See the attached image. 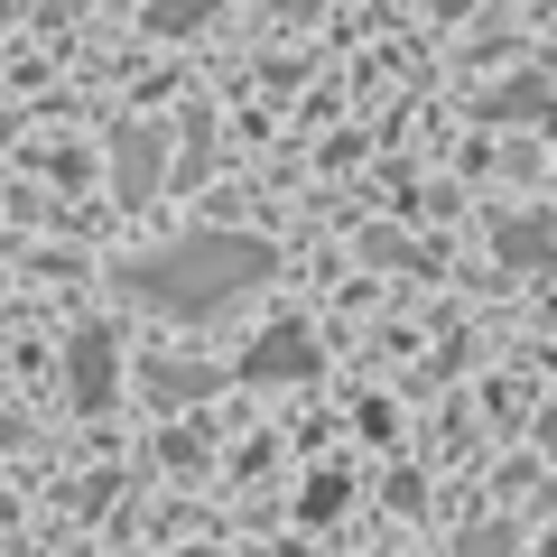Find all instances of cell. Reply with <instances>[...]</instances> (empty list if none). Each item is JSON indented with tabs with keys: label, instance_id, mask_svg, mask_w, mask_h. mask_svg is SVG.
<instances>
[{
	"label": "cell",
	"instance_id": "cell-1",
	"mask_svg": "<svg viewBox=\"0 0 557 557\" xmlns=\"http://www.w3.org/2000/svg\"><path fill=\"white\" fill-rule=\"evenodd\" d=\"M270 242L260 233H186V242H159V251L121 260V288L139 307H159V317H223L233 298H251L260 278H270Z\"/></svg>",
	"mask_w": 557,
	"mask_h": 557
},
{
	"label": "cell",
	"instance_id": "cell-2",
	"mask_svg": "<svg viewBox=\"0 0 557 557\" xmlns=\"http://www.w3.org/2000/svg\"><path fill=\"white\" fill-rule=\"evenodd\" d=\"M112 381H121L112 325H75V344H65V399L75 409H112Z\"/></svg>",
	"mask_w": 557,
	"mask_h": 557
},
{
	"label": "cell",
	"instance_id": "cell-3",
	"mask_svg": "<svg viewBox=\"0 0 557 557\" xmlns=\"http://www.w3.org/2000/svg\"><path fill=\"white\" fill-rule=\"evenodd\" d=\"M242 372L251 381H307L317 372V335H307V325H270V335L242 354Z\"/></svg>",
	"mask_w": 557,
	"mask_h": 557
},
{
	"label": "cell",
	"instance_id": "cell-4",
	"mask_svg": "<svg viewBox=\"0 0 557 557\" xmlns=\"http://www.w3.org/2000/svg\"><path fill=\"white\" fill-rule=\"evenodd\" d=\"M159 159H168V139L159 131H139V121H131V131H112V186H121V196H159Z\"/></svg>",
	"mask_w": 557,
	"mask_h": 557
},
{
	"label": "cell",
	"instance_id": "cell-5",
	"mask_svg": "<svg viewBox=\"0 0 557 557\" xmlns=\"http://www.w3.org/2000/svg\"><path fill=\"white\" fill-rule=\"evenodd\" d=\"M149 391H159V409H186V399H214L223 372L214 362H149Z\"/></svg>",
	"mask_w": 557,
	"mask_h": 557
},
{
	"label": "cell",
	"instance_id": "cell-6",
	"mask_svg": "<svg viewBox=\"0 0 557 557\" xmlns=\"http://www.w3.org/2000/svg\"><path fill=\"white\" fill-rule=\"evenodd\" d=\"M474 112H483V121H539V112H548V84H539V75H511V84H493Z\"/></svg>",
	"mask_w": 557,
	"mask_h": 557
},
{
	"label": "cell",
	"instance_id": "cell-7",
	"mask_svg": "<svg viewBox=\"0 0 557 557\" xmlns=\"http://www.w3.org/2000/svg\"><path fill=\"white\" fill-rule=\"evenodd\" d=\"M493 242H502V260H511V270H539V260H548V242H557V223H548V214H511Z\"/></svg>",
	"mask_w": 557,
	"mask_h": 557
},
{
	"label": "cell",
	"instance_id": "cell-8",
	"mask_svg": "<svg viewBox=\"0 0 557 557\" xmlns=\"http://www.w3.org/2000/svg\"><path fill=\"white\" fill-rule=\"evenodd\" d=\"M205 159H214V112H186V139H177V177L196 186V177H205Z\"/></svg>",
	"mask_w": 557,
	"mask_h": 557
},
{
	"label": "cell",
	"instance_id": "cell-9",
	"mask_svg": "<svg viewBox=\"0 0 557 557\" xmlns=\"http://www.w3.org/2000/svg\"><path fill=\"white\" fill-rule=\"evenodd\" d=\"M511 548H520L511 520H465V539H456V557H511Z\"/></svg>",
	"mask_w": 557,
	"mask_h": 557
},
{
	"label": "cell",
	"instance_id": "cell-10",
	"mask_svg": "<svg viewBox=\"0 0 557 557\" xmlns=\"http://www.w3.org/2000/svg\"><path fill=\"white\" fill-rule=\"evenodd\" d=\"M344 502H354V483H344V474H317V483L298 493V511H307V520H335Z\"/></svg>",
	"mask_w": 557,
	"mask_h": 557
},
{
	"label": "cell",
	"instance_id": "cell-11",
	"mask_svg": "<svg viewBox=\"0 0 557 557\" xmlns=\"http://www.w3.org/2000/svg\"><path fill=\"white\" fill-rule=\"evenodd\" d=\"M149 28L159 38H186V28H205V0H149Z\"/></svg>",
	"mask_w": 557,
	"mask_h": 557
},
{
	"label": "cell",
	"instance_id": "cell-12",
	"mask_svg": "<svg viewBox=\"0 0 557 557\" xmlns=\"http://www.w3.org/2000/svg\"><path fill=\"white\" fill-rule=\"evenodd\" d=\"M10 131H20V112H10V102H0V149H10Z\"/></svg>",
	"mask_w": 557,
	"mask_h": 557
},
{
	"label": "cell",
	"instance_id": "cell-13",
	"mask_svg": "<svg viewBox=\"0 0 557 557\" xmlns=\"http://www.w3.org/2000/svg\"><path fill=\"white\" fill-rule=\"evenodd\" d=\"M186 557H223V548H186Z\"/></svg>",
	"mask_w": 557,
	"mask_h": 557
}]
</instances>
